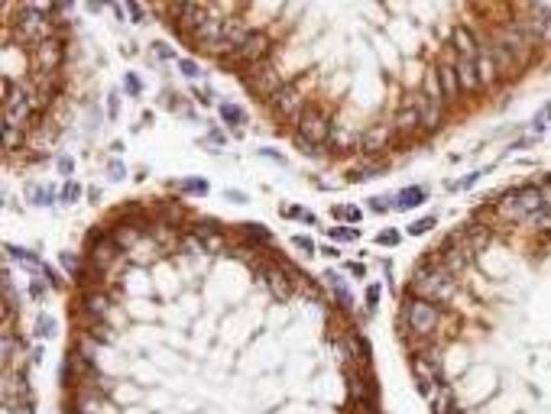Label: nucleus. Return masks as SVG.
I'll list each match as a JSON object with an SVG mask.
<instances>
[{
  "label": "nucleus",
  "instance_id": "f257e3e1",
  "mask_svg": "<svg viewBox=\"0 0 551 414\" xmlns=\"http://www.w3.org/2000/svg\"><path fill=\"white\" fill-rule=\"evenodd\" d=\"M412 291L425 301H435V304H445L454 298L458 285H454V272L441 262H422V266L412 272Z\"/></svg>",
  "mask_w": 551,
  "mask_h": 414
},
{
  "label": "nucleus",
  "instance_id": "f03ea898",
  "mask_svg": "<svg viewBox=\"0 0 551 414\" xmlns=\"http://www.w3.org/2000/svg\"><path fill=\"white\" fill-rule=\"evenodd\" d=\"M538 207H545L542 188H538V185H522V188H512V191H506V195L496 201V214H500L502 220H509V224H525V220H529Z\"/></svg>",
  "mask_w": 551,
  "mask_h": 414
},
{
  "label": "nucleus",
  "instance_id": "7ed1b4c3",
  "mask_svg": "<svg viewBox=\"0 0 551 414\" xmlns=\"http://www.w3.org/2000/svg\"><path fill=\"white\" fill-rule=\"evenodd\" d=\"M403 321L405 327L412 330V333H418V337H428V333H435L441 324V311L435 301H425V298H409V301L403 304Z\"/></svg>",
  "mask_w": 551,
  "mask_h": 414
},
{
  "label": "nucleus",
  "instance_id": "20e7f679",
  "mask_svg": "<svg viewBox=\"0 0 551 414\" xmlns=\"http://www.w3.org/2000/svg\"><path fill=\"white\" fill-rule=\"evenodd\" d=\"M16 36L23 43H46V39H56V26H52L49 14H36V10H20L16 16Z\"/></svg>",
  "mask_w": 551,
  "mask_h": 414
},
{
  "label": "nucleus",
  "instance_id": "39448f33",
  "mask_svg": "<svg viewBox=\"0 0 551 414\" xmlns=\"http://www.w3.org/2000/svg\"><path fill=\"white\" fill-rule=\"evenodd\" d=\"M295 130H298L295 136H305L308 143H318V146H325V143L331 140V133H334L328 113L318 110V107H305L302 117H298V123H295Z\"/></svg>",
  "mask_w": 551,
  "mask_h": 414
},
{
  "label": "nucleus",
  "instance_id": "423d86ee",
  "mask_svg": "<svg viewBox=\"0 0 551 414\" xmlns=\"http://www.w3.org/2000/svg\"><path fill=\"white\" fill-rule=\"evenodd\" d=\"M269 107H273V113L279 120H289V123H298V117H302V110L308 104H305L302 91H298V85H292V81H285L279 91L269 98Z\"/></svg>",
  "mask_w": 551,
  "mask_h": 414
},
{
  "label": "nucleus",
  "instance_id": "0eeeda50",
  "mask_svg": "<svg viewBox=\"0 0 551 414\" xmlns=\"http://www.w3.org/2000/svg\"><path fill=\"white\" fill-rule=\"evenodd\" d=\"M441 266H448L451 272H458V269H467L470 266V259H474V249H470V243H467L464 237H451L445 246H441Z\"/></svg>",
  "mask_w": 551,
  "mask_h": 414
},
{
  "label": "nucleus",
  "instance_id": "6e6552de",
  "mask_svg": "<svg viewBox=\"0 0 551 414\" xmlns=\"http://www.w3.org/2000/svg\"><path fill=\"white\" fill-rule=\"evenodd\" d=\"M285 81L283 78H279V71L273 68V65L266 62V58H263V62H256V68H253V75H250V88H253L256 94H263V98H273L276 91H279V88H283Z\"/></svg>",
  "mask_w": 551,
  "mask_h": 414
},
{
  "label": "nucleus",
  "instance_id": "1a4fd4ad",
  "mask_svg": "<svg viewBox=\"0 0 551 414\" xmlns=\"http://www.w3.org/2000/svg\"><path fill=\"white\" fill-rule=\"evenodd\" d=\"M33 65L39 75H52V71L62 65V43L59 39H46V43L36 46L33 52Z\"/></svg>",
  "mask_w": 551,
  "mask_h": 414
},
{
  "label": "nucleus",
  "instance_id": "9d476101",
  "mask_svg": "<svg viewBox=\"0 0 551 414\" xmlns=\"http://www.w3.org/2000/svg\"><path fill=\"white\" fill-rule=\"evenodd\" d=\"M237 58H243V62H263V58L269 56V36L263 33V29H250L247 39L241 43V49L233 52Z\"/></svg>",
  "mask_w": 551,
  "mask_h": 414
},
{
  "label": "nucleus",
  "instance_id": "9b49d317",
  "mask_svg": "<svg viewBox=\"0 0 551 414\" xmlns=\"http://www.w3.org/2000/svg\"><path fill=\"white\" fill-rule=\"evenodd\" d=\"M117 253H121V246H117V239H113V237H94L91 239V249H88L94 269H107L113 259H117Z\"/></svg>",
  "mask_w": 551,
  "mask_h": 414
},
{
  "label": "nucleus",
  "instance_id": "f8f14e48",
  "mask_svg": "<svg viewBox=\"0 0 551 414\" xmlns=\"http://www.w3.org/2000/svg\"><path fill=\"white\" fill-rule=\"evenodd\" d=\"M418 117H422V130H428V133H435V130L445 123V104H438V100L431 98H418Z\"/></svg>",
  "mask_w": 551,
  "mask_h": 414
},
{
  "label": "nucleus",
  "instance_id": "ddd939ff",
  "mask_svg": "<svg viewBox=\"0 0 551 414\" xmlns=\"http://www.w3.org/2000/svg\"><path fill=\"white\" fill-rule=\"evenodd\" d=\"M178 26L182 29H191V33H195V29L201 26V23L208 20V10H205V4H198V0H182V4H178Z\"/></svg>",
  "mask_w": 551,
  "mask_h": 414
},
{
  "label": "nucleus",
  "instance_id": "4468645a",
  "mask_svg": "<svg viewBox=\"0 0 551 414\" xmlns=\"http://www.w3.org/2000/svg\"><path fill=\"white\" fill-rule=\"evenodd\" d=\"M454 68H458V78H460V88H464V94H474L480 91V71H477V58H467L460 56L458 62H454Z\"/></svg>",
  "mask_w": 551,
  "mask_h": 414
},
{
  "label": "nucleus",
  "instance_id": "2eb2a0df",
  "mask_svg": "<svg viewBox=\"0 0 551 414\" xmlns=\"http://www.w3.org/2000/svg\"><path fill=\"white\" fill-rule=\"evenodd\" d=\"M393 133H396L393 127H383V123H376V127L363 130L360 149H363V152H383V149L389 146V140H393Z\"/></svg>",
  "mask_w": 551,
  "mask_h": 414
},
{
  "label": "nucleus",
  "instance_id": "dca6fc26",
  "mask_svg": "<svg viewBox=\"0 0 551 414\" xmlns=\"http://www.w3.org/2000/svg\"><path fill=\"white\" fill-rule=\"evenodd\" d=\"M81 308H85L88 321H107V314H111V298H107L104 291H85Z\"/></svg>",
  "mask_w": 551,
  "mask_h": 414
},
{
  "label": "nucleus",
  "instance_id": "f3484780",
  "mask_svg": "<svg viewBox=\"0 0 551 414\" xmlns=\"http://www.w3.org/2000/svg\"><path fill=\"white\" fill-rule=\"evenodd\" d=\"M412 369H415L418 382H438L441 379V359L435 356V353H418Z\"/></svg>",
  "mask_w": 551,
  "mask_h": 414
},
{
  "label": "nucleus",
  "instance_id": "a211bd4d",
  "mask_svg": "<svg viewBox=\"0 0 551 414\" xmlns=\"http://www.w3.org/2000/svg\"><path fill=\"white\" fill-rule=\"evenodd\" d=\"M438 81H441V91H445V100H458L460 94H464L454 62H441L438 65Z\"/></svg>",
  "mask_w": 551,
  "mask_h": 414
},
{
  "label": "nucleus",
  "instance_id": "6ab92c4d",
  "mask_svg": "<svg viewBox=\"0 0 551 414\" xmlns=\"http://www.w3.org/2000/svg\"><path fill=\"white\" fill-rule=\"evenodd\" d=\"M221 36H224V23H221V20H211V16H208V20L201 23L198 29H195V39H198V43L205 46L208 52H211L214 46L221 43Z\"/></svg>",
  "mask_w": 551,
  "mask_h": 414
},
{
  "label": "nucleus",
  "instance_id": "aec40b11",
  "mask_svg": "<svg viewBox=\"0 0 551 414\" xmlns=\"http://www.w3.org/2000/svg\"><path fill=\"white\" fill-rule=\"evenodd\" d=\"M393 130H396L399 136H409L415 133V130H422V117H418V107H403V110L396 113V120H393Z\"/></svg>",
  "mask_w": 551,
  "mask_h": 414
},
{
  "label": "nucleus",
  "instance_id": "412c9836",
  "mask_svg": "<svg viewBox=\"0 0 551 414\" xmlns=\"http://www.w3.org/2000/svg\"><path fill=\"white\" fill-rule=\"evenodd\" d=\"M477 71H480V85H496V78H500V68H496V58L490 49L480 46V56H477Z\"/></svg>",
  "mask_w": 551,
  "mask_h": 414
},
{
  "label": "nucleus",
  "instance_id": "4be33fe9",
  "mask_svg": "<svg viewBox=\"0 0 551 414\" xmlns=\"http://www.w3.org/2000/svg\"><path fill=\"white\" fill-rule=\"evenodd\" d=\"M451 39H454V49H458L460 56H467V58H477V56H480V46H477V39H474L470 33H467L464 26L454 29Z\"/></svg>",
  "mask_w": 551,
  "mask_h": 414
},
{
  "label": "nucleus",
  "instance_id": "5701e85b",
  "mask_svg": "<svg viewBox=\"0 0 551 414\" xmlns=\"http://www.w3.org/2000/svg\"><path fill=\"white\" fill-rule=\"evenodd\" d=\"M425 197H428V191L425 188H403L396 195V204H399V211H405V207H418V204H425Z\"/></svg>",
  "mask_w": 551,
  "mask_h": 414
},
{
  "label": "nucleus",
  "instance_id": "b1692460",
  "mask_svg": "<svg viewBox=\"0 0 551 414\" xmlns=\"http://www.w3.org/2000/svg\"><path fill=\"white\" fill-rule=\"evenodd\" d=\"M325 281L331 285V291L338 295V301L344 304V308H350V304H353V298H350V291H347L344 279H340V275H334V272H325Z\"/></svg>",
  "mask_w": 551,
  "mask_h": 414
},
{
  "label": "nucleus",
  "instance_id": "393cba45",
  "mask_svg": "<svg viewBox=\"0 0 551 414\" xmlns=\"http://www.w3.org/2000/svg\"><path fill=\"white\" fill-rule=\"evenodd\" d=\"M221 120H224L227 127H243V123H247V113L241 110V107L237 104H221Z\"/></svg>",
  "mask_w": 551,
  "mask_h": 414
},
{
  "label": "nucleus",
  "instance_id": "a878e982",
  "mask_svg": "<svg viewBox=\"0 0 551 414\" xmlns=\"http://www.w3.org/2000/svg\"><path fill=\"white\" fill-rule=\"evenodd\" d=\"M525 224H529L532 230H538V233H551V207H538Z\"/></svg>",
  "mask_w": 551,
  "mask_h": 414
},
{
  "label": "nucleus",
  "instance_id": "bb28decb",
  "mask_svg": "<svg viewBox=\"0 0 551 414\" xmlns=\"http://www.w3.org/2000/svg\"><path fill=\"white\" fill-rule=\"evenodd\" d=\"M331 214L334 220H344V224H360V207H353V204H340Z\"/></svg>",
  "mask_w": 551,
  "mask_h": 414
},
{
  "label": "nucleus",
  "instance_id": "cd10ccee",
  "mask_svg": "<svg viewBox=\"0 0 551 414\" xmlns=\"http://www.w3.org/2000/svg\"><path fill=\"white\" fill-rule=\"evenodd\" d=\"M328 143H331L334 149H350L353 143H360V136H357V133H347V130H334Z\"/></svg>",
  "mask_w": 551,
  "mask_h": 414
},
{
  "label": "nucleus",
  "instance_id": "c85d7f7f",
  "mask_svg": "<svg viewBox=\"0 0 551 414\" xmlns=\"http://www.w3.org/2000/svg\"><path fill=\"white\" fill-rule=\"evenodd\" d=\"M113 239H117V246H133L136 239H140V233H136V227L121 224L117 227V233H113Z\"/></svg>",
  "mask_w": 551,
  "mask_h": 414
},
{
  "label": "nucleus",
  "instance_id": "c756f323",
  "mask_svg": "<svg viewBox=\"0 0 551 414\" xmlns=\"http://www.w3.org/2000/svg\"><path fill=\"white\" fill-rule=\"evenodd\" d=\"M431 411L435 414H454L451 411V395L445 388H438V395H431Z\"/></svg>",
  "mask_w": 551,
  "mask_h": 414
},
{
  "label": "nucleus",
  "instance_id": "7c9ffc66",
  "mask_svg": "<svg viewBox=\"0 0 551 414\" xmlns=\"http://www.w3.org/2000/svg\"><path fill=\"white\" fill-rule=\"evenodd\" d=\"M425 98H431V100H438V104H445V91H441L438 75H428V78H425Z\"/></svg>",
  "mask_w": 551,
  "mask_h": 414
},
{
  "label": "nucleus",
  "instance_id": "2f4dec72",
  "mask_svg": "<svg viewBox=\"0 0 551 414\" xmlns=\"http://www.w3.org/2000/svg\"><path fill=\"white\" fill-rule=\"evenodd\" d=\"M178 188H182L185 195H208L211 185H208L205 178H185V182H178Z\"/></svg>",
  "mask_w": 551,
  "mask_h": 414
},
{
  "label": "nucleus",
  "instance_id": "473e14b6",
  "mask_svg": "<svg viewBox=\"0 0 551 414\" xmlns=\"http://www.w3.org/2000/svg\"><path fill=\"white\" fill-rule=\"evenodd\" d=\"M62 259V269L69 275H81V269H85V262H81V256H75V253H62L59 256Z\"/></svg>",
  "mask_w": 551,
  "mask_h": 414
},
{
  "label": "nucleus",
  "instance_id": "72a5a7b5",
  "mask_svg": "<svg viewBox=\"0 0 551 414\" xmlns=\"http://www.w3.org/2000/svg\"><path fill=\"white\" fill-rule=\"evenodd\" d=\"M178 71H182L185 78H191V81H198L201 78V65L191 62V58H178Z\"/></svg>",
  "mask_w": 551,
  "mask_h": 414
},
{
  "label": "nucleus",
  "instance_id": "f704fd0d",
  "mask_svg": "<svg viewBox=\"0 0 551 414\" xmlns=\"http://www.w3.org/2000/svg\"><path fill=\"white\" fill-rule=\"evenodd\" d=\"M328 237L338 239V243H353V239H357V230H353V227H331Z\"/></svg>",
  "mask_w": 551,
  "mask_h": 414
},
{
  "label": "nucleus",
  "instance_id": "c9c22d12",
  "mask_svg": "<svg viewBox=\"0 0 551 414\" xmlns=\"http://www.w3.org/2000/svg\"><path fill=\"white\" fill-rule=\"evenodd\" d=\"M52 333H56V321L49 314H43L36 321V337H52Z\"/></svg>",
  "mask_w": 551,
  "mask_h": 414
},
{
  "label": "nucleus",
  "instance_id": "e433bc0d",
  "mask_svg": "<svg viewBox=\"0 0 551 414\" xmlns=\"http://www.w3.org/2000/svg\"><path fill=\"white\" fill-rule=\"evenodd\" d=\"M295 149H298V152H305V155H311V159H318V155H321L318 143H308L305 136H295Z\"/></svg>",
  "mask_w": 551,
  "mask_h": 414
},
{
  "label": "nucleus",
  "instance_id": "4c0bfd02",
  "mask_svg": "<svg viewBox=\"0 0 551 414\" xmlns=\"http://www.w3.org/2000/svg\"><path fill=\"white\" fill-rule=\"evenodd\" d=\"M23 10H36V14H49L56 7V0H20Z\"/></svg>",
  "mask_w": 551,
  "mask_h": 414
},
{
  "label": "nucleus",
  "instance_id": "58836bf2",
  "mask_svg": "<svg viewBox=\"0 0 551 414\" xmlns=\"http://www.w3.org/2000/svg\"><path fill=\"white\" fill-rule=\"evenodd\" d=\"M376 243L380 246H399L403 243V237H399V230H383L380 237H376Z\"/></svg>",
  "mask_w": 551,
  "mask_h": 414
},
{
  "label": "nucleus",
  "instance_id": "ea45409f",
  "mask_svg": "<svg viewBox=\"0 0 551 414\" xmlns=\"http://www.w3.org/2000/svg\"><path fill=\"white\" fill-rule=\"evenodd\" d=\"M393 204H396V197H383V195L370 197V207H373V211H389Z\"/></svg>",
  "mask_w": 551,
  "mask_h": 414
},
{
  "label": "nucleus",
  "instance_id": "a19ab883",
  "mask_svg": "<svg viewBox=\"0 0 551 414\" xmlns=\"http://www.w3.org/2000/svg\"><path fill=\"white\" fill-rule=\"evenodd\" d=\"M435 227V217H422V220H415V224H409V233H425V230H431Z\"/></svg>",
  "mask_w": 551,
  "mask_h": 414
},
{
  "label": "nucleus",
  "instance_id": "79ce46f5",
  "mask_svg": "<svg viewBox=\"0 0 551 414\" xmlns=\"http://www.w3.org/2000/svg\"><path fill=\"white\" fill-rule=\"evenodd\" d=\"M78 195H81V188H78V182H65V191H62V197L65 201H78Z\"/></svg>",
  "mask_w": 551,
  "mask_h": 414
},
{
  "label": "nucleus",
  "instance_id": "37998d69",
  "mask_svg": "<svg viewBox=\"0 0 551 414\" xmlns=\"http://www.w3.org/2000/svg\"><path fill=\"white\" fill-rule=\"evenodd\" d=\"M292 246H295V249H302V253H315V243H311V239H305V237H292Z\"/></svg>",
  "mask_w": 551,
  "mask_h": 414
},
{
  "label": "nucleus",
  "instance_id": "c03bdc74",
  "mask_svg": "<svg viewBox=\"0 0 551 414\" xmlns=\"http://www.w3.org/2000/svg\"><path fill=\"white\" fill-rule=\"evenodd\" d=\"M376 304H380V285H370V288H367V308L373 311Z\"/></svg>",
  "mask_w": 551,
  "mask_h": 414
},
{
  "label": "nucleus",
  "instance_id": "a18cd8bd",
  "mask_svg": "<svg viewBox=\"0 0 551 414\" xmlns=\"http://www.w3.org/2000/svg\"><path fill=\"white\" fill-rule=\"evenodd\" d=\"M140 91H143L140 78H136V75H127V94H133V98H136V94H140Z\"/></svg>",
  "mask_w": 551,
  "mask_h": 414
},
{
  "label": "nucleus",
  "instance_id": "49530a36",
  "mask_svg": "<svg viewBox=\"0 0 551 414\" xmlns=\"http://www.w3.org/2000/svg\"><path fill=\"white\" fill-rule=\"evenodd\" d=\"M127 10H130V20H133V23L143 20V10H140V4H136V0H127Z\"/></svg>",
  "mask_w": 551,
  "mask_h": 414
},
{
  "label": "nucleus",
  "instance_id": "de8ad7c7",
  "mask_svg": "<svg viewBox=\"0 0 551 414\" xmlns=\"http://www.w3.org/2000/svg\"><path fill=\"white\" fill-rule=\"evenodd\" d=\"M153 49H156V56H159V58H172V49L166 43H156Z\"/></svg>",
  "mask_w": 551,
  "mask_h": 414
},
{
  "label": "nucleus",
  "instance_id": "09e8293b",
  "mask_svg": "<svg viewBox=\"0 0 551 414\" xmlns=\"http://www.w3.org/2000/svg\"><path fill=\"white\" fill-rule=\"evenodd\" d=\"M538 188H542V201H545V207H551V182L538 185Z\"/></svg>",
  "mask_w": 551,
  "mask_h": 414
},
{
  "label": "nucleus",
  "instance_id": "8fccbe9b",
  "mask_svg": "<svg viewBox=\"0 0 551 414\" xmlns=\"http://www.w3.org/2000/svg\"><path fill=\"white\" fill-rule=\"evenodd\" d=\"M71 169H75V165H71V159H59V172H65V175H69Z\"/></svg>",
  "mask_w": 551,
  "mask_h": 414
},
{
  "label": "nucleus",
  "instance_id": "3c124183",
  "mask_svg": "<svg viewBox=\"0 0 551 414\" xmlns=\"http://www.w3.org/2000/svg\"><path fill=\"white\" fill-rule=\"evenodd\" d=\"M107 113H111V117H117V94H111V104H107Z\"/></svg>",
  "mask_w": 551,
  "mask_h": 414
},
{
  "label": "nucleus",
  "instance_id": "603ef678",
  "mask_svg": "<svg viewBox=\"0 0 551 414\" xmlns=\"http://www.w3.org/2000/svg\"><path fill=\"white\" fill-rule=\"evenodd\" d=\"M111 175H123V165H121V162H111Z\"/></svg>",
  "mask_w": 551,
  "mask_h": 414
},
{
  "label": "nucleus",
  "instance_id": "864d4df0",
  "mask_svg": "<svg viewBox=\"0 0 551 414\" xmlns=\"http://www.w3.org/2000/svg\"><path fill=\"white\" fill-rule=\"evenodd\" d=\"M350 272H353V275H360V279H363V272H367V269L357 266V262H350Z\"/></svg>",
  "mask_w": 551,
  "mask_h": 414
},
{
  "label": "nucleus",
  "instance_id": "5fc2aeb1",
  "mask_svg": "<svg viewBox=\"0 0 551 414\" xmlns=\"http://www.w3.org/2000/svg\"><path fill=\"white\" fill-rule=\"evenodd\" d=\"M71 4H75V0H59V7H71Z\"/></svg>",
  "mask_w": 551,
  "mask_h": 414
}]
</instances>
